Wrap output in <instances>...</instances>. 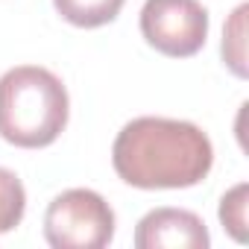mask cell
Masks as SVG:
<instances>
[{"label":"cell","mask_w":249,"mask_h":249,"mask_svg":"<svg viewBox=\"0 0 249 249\" xmlns=\"http://www.w3.org/2000/svg\"><path fill=\"white\" fill-rule=\"evenodd\" d=\"M111 164L123 182L141 191L191 188L208 176L214 147L191 120L147 114L129 120L117 132Z\"/></svg>","instance_id":"obj_1"},{"label":"cell","mask_w":249,"mask_h":249,"mask_svg":"<svg viewBox=\"0 0 249 249\" xmlns=\"http://www.w3.org/2000/svg\"><path fill=\"white\" fill-rule=\"evenodd\" d=\"M71 100L62 79L38 65H18L0 76V138L38 150L50 147L68 126Z\"/></svg>","instance_id":"obj_2"},{"label":"cell","mask_w":249,"mask_h":249,"mask_svg":"<svg viewBox=\"0 0 249 249\" xmlns=\"http://www.w3.org/2000/svg\"><path fill=\"white\" fill-rule=\"evenodd\" d=\"M44 237L53 249H103L114 237V211L91 188L62 191L47 205Z\"/></svg>","instance_id":"obj_3"},{"label":"cell","mask_w":249,"mask_h":249,"mask_svg":"<svg viewBox=\"0 0 249 249\" xmlns=\"http://www.w3.org/2000/svg\"><path fill=\"white\" fill-rule=\"evenodd\" d=\"M141 36L159 53L188 59L205 47L208 9L199 0H144Z\"/></svg>","instance_id":"obj_4"},{"label":"cell","mask_w":249,"mask_h":249,"mask_svg":"<svg viewBox=\"0 0 249 249\" xmlns=\"http://www.w3.org/2000/svg\"><path fill=\"white\" fill-rule=\"evenodd\" d=\"M211 237L205 223L185 208H156L138 220V249H208Z\"/></svg>","instance_id":"obj_5"},{"label":"cell","mask_w":249,"mask_h":249,"mask_svg":"<svg viewBox=\"0 0 249 249\" xmlns=\"http://www.w3.org/2000/svg\"><path fill=\"white\" fill-rule=\"evenodd\" d=\"M126 0H53L56 12L82 30H94L103 24H111L117 18V12L123 9Z\"/></svg>","instance_id":"obj_6"},{"label":"cell","mask_w":249,"mask_h":249,"mask_svg":"<svg viewBox=\"0 0 249 249\" xmlns=\"http://www.w3.org/2000/svg\"><path fill=\"white\" fill-rule=\"evenodd\" d=\"M24 211H27V191L21 179L12 170L0 167V234L12 231L24 220Z\"/></svg>","instance_id":"obj_7"},{"label":"cell","mask_w":249,"mask_h":249,"mask_svg":"<svg viewBox=\"0 0 249 249\" xmlns=\"http://www.w3.org/2000/svg\"><path fill=\"white\" fill-rule=\"evenodd\" d=\"M243 18H246V3L234 9L229 27L223 30V59L237 76H246V50H243L246 27H243Z\"/></svg>","instance_id":"obj_8"},{"label":"cell","mask_w":249,"mask_h":249,"mask_svg":"<svg viewBox=\"0 0 249 249\" xmlns=\"http://www.w3.org/2000/svg\"><path fill=\"white\" fill-rule=\"evenodd\" d=\"M246 194H249V185L240 182L220 199V223L240 243L246 240Z\"/></svg>","instance_id":"obj_9"}]
</instances>
